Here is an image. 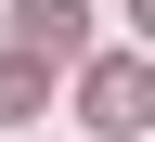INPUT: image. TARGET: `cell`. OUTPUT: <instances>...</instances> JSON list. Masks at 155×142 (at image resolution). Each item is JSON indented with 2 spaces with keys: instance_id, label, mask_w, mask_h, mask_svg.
<instances>
[{
  "instance_id": "1",
  "label": "cell",
  "mask_w": 155,
  "mask_h": 142,
  "mask_svg": "<svg viewBox=\"0 0 155 142\" xmlns=\"http://www.w3.org/2000/svg\"><path fill=\"white\" fill-rule=\"evenodd\" d=\"M13 52L26 65H78L91 52V0H13Z\"/></svg>"
},
{
  "instance_id": "2",
  "label": "cell",
  "mask_w": 155,
  "mask_h": 142,
  "mask_svg": "<svg viewBox=\"0 0 155 142\" xmlns=\"http://www.w3.org/2000/svg\"><path fill=\"white\" fill-rule=\"evenodd\" d=\"M78 104H91V129H104V142H129V129H142V104H155V78L129 65V52H104V65H91V91H78Z\"/></svg>"
},
{
  "instance_id": "3",
  "label": "cell",
  "mask_w": 155,
  "mask_h": 142,
  "mask_svg": "<svg viewBox=\"0 0 155 142\" xmlns=\"http://www.w3.org/2000/svg\"><path fill=\"white\" fill-rule=\"evenodd\" d=\"M0 116H39V65H26V52L0 65Z\"/></svg>"
}]
</instances>
